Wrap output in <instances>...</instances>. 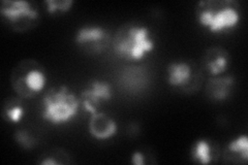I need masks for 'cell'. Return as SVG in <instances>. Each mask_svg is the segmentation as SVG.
<instances>
[{"instance_id": "8fae6325", "label": "cell", "mask_w": 248, "mask_h": 165, "mask_svg": "<svg viewBox=\"0 0 248 165\" xmlns=\"http://www.w3.org/2000/svg\"><path fill=\"white\" fill-rule=\"evenodd\" d=\"M220 148L215 140L200 138L190 149L191 159L201 164H211L220 157Z\"/></svg>"}, {"instance_id": "3957f363", "label": "cell", "mask_w": 248, "mask_h": 165, "mask_svg": "<svg viewBox=\"0 0 248 165\" xmlns=\"http://www.w3.org/2000/svg\"><path fill=\"white\" fill-rule=\"evenodd\" d=\"M42 118L54 125L72 121L79 113L81 99L67 86L54 87L45 93L42 99Z\"/></svg>"}, {"instance_id": "ac0fdd59", "label": "cell", "mask_w": 248, "mask_h": 165, "mask_svg": "<svg viewBox=\"0 0 248 165\" xmlns=\"http://www.w3.org/2000/svg\"><path fill=\"white\" fill-rule=\"evenodd\" d=\"M45 3L49 14H64L71 10L74 1L72 0H46Z\"/></svg>"}, {"instance_id": "5b68a950", "label": "cell", "mask_w": 248, "mask_h": 165, "mask_svg": "<svg viewBox=\"0 0 248 165\" xmlns=\"http://www.w3.org/2000/svg\"><path fill=\"white\" fill-rule=\"evenodd\" d=\"M2 20L15 32L23 33L40 23V9L35 2L26 0H3L0 4Z\"/></svg>"}, {"instance_id": "d6986e66", "label": "cell", "mask_w": 248, "mask_h": 165, "mask_svg": "<svg viewBox=\"0 0 248 165\" xmlns=\"http://www.w3.org/2000/svg\"><path fill=\"white\" fill-rule=\"evenodd\" d=\"M146 156L143 152L141 151H137L133 155H131V163H134L136 165H144L146 163Z\"/></svg>"}, {"instance_id": "6da1fadb", "label": "cell", "mask_w": 248, "mask_h": 165, "mask_svg": "<svg viewBox=\"0 0 248 165\" xmlns=\"http://www.w3.org/2000/svg\"><path fill=\"white\" fill-rule=\"evenodd\" d=\"M112 43L115 54L131 62L141 61L155 49V41L150 29L135 22L121 25Z\"/></svg>"}, {"instance_id": "2e32d148", "label": "cell", "mask_w": 248, "mask_h": 165, "mask_svg": "<svg viewBox=\"0 0 248 165\" xmlns=\"http://www.w3.org/2000/svg\"><path fill=\"white\" fill-rule=\"evenodd\" d=\"M38 164L42 165H57V164H69L72 163L71 156L62 149L55 148L43 153L37 160Z\"/></svg>"}, {"instance_id": "30bf717a", "label": "cell", "mask_w": 248, "mask_h": 165, "mask_svg": "<svg viewBox=\"0 0 248 165\" xmlns=\"http://www.w3.org/2000/svg\"><path fill=\"white\" fill-rule=\"evenodd\" d=\"M90 135L99 140L113 137L117 133L118 126L112 118L102 112L92 114L88 123Z\"/></svg>"}, {"instance_id": "7a4b0ae2", "label": "cell", "mask_w": 248, "mask_h": 165, "mask_svg": "<svg viewBox=\"0 0 248 165\" xmlns=\"http://www.w3.org/2000/svg\"><path fill=\"white\" fill-rule=\"evenodd\" d=\"M196 17L210 32H222L238 25L241 9L235 0H202L197 4Z\"/></svg>"}, {"instance_id": "52a82bcc", "label": "cell", "mask_w": 248, "mask_h": 165, "mask_svg": "<svg viewBox=\"0 0 248 165\" xmlns=\"http://www.w3.org/2000/svg\"><path fill=\"white\" fill-rule=\"evenodd\" d=\"M76 44L88 54L96 55L107 50L112 38L108 31L102 26H83L77 31Z\"/></svg>"}, {"instance_id": "9c48e42d", "label": "cell", "mask_w": 248, "mask_h": 165, "mask_svg": "<svg viewBox=\"0 0 248 165\" xmlns=\"http://www.w3.org/2000/svg\"><path fill=\"white\" fill-rule=\"evenodd\" d=\"M230 62V54L226 49L221 46H211L205 51L202 64L207 73L216 76L227 72Z\"/></svg>"}, {"instance_id": "277c9868", "label": "cell", "mask_w": 248, "mask_h": 165, "mask_svg": "<svg viewBox=\"0 0 248 165\" xmlns=\"http://www.w3.org/2000/svg\"><path fill=\"white\" fill-rule=\"evenodd\" d=\"M48 81L45 67L33 59L21 60L11 75V84L17 95L23 99H29L38 95Z\"/></svg>"}, {"instance_id": "8992f818", "label": "cell", "mask_w": 248, "mask_h": 165, "mask_svg": "<svg viewBox=\"0 0 248 165\" xmlns=\"http://www.w3.org/2000/svg\"><path fill=\"white\" fill-rule=\"evenodd\" d=\"M167 72L169 85L187 94L197 92L203 82L201 70L188 61L172 62Z\"/></svg>"}, {"instance_id": "4fadbf2b", "label": "cell", "mask_w": 248, "mask_h": 165, "mask_svg": "<svg viewBox=\"0 0 248 165\" xmlns=\"http://www.w3.org/2000/svg\"><path fill=\"white\" fill-rule=\"evenodd\" d=\"M223 161L232 164H245L248 161V138L245 135L232 139L223 151Z\"/></svg>"}, {"instance_id": "ba28073f", "label": "cell", "mask_w": 248, "mask_h": 165, "mask_svg": "<svg viewBox=\"0 0 248 165\" xmlns=\"http://www.w3.org/2000/svg\"><path fill=\"white\" fill-rule=\"evenodd\" d=\"M113 96L112 86L108 82L92 80L81 93V106L90 115L98 112L104 102L110 101Z\"/></svg>"}, {"instance_id": "7c38bea8", "label": "cell", "mask_w": 248, "mask_h": 165, "mask_svg": "<svg viewBox=\"0 0 248 165\" xmlns=\"http://www.w3.org/2000/svg\"><path fill=\"white\" fill-rule=\"evenodd\" d=\"M234 85L235 80L231 75L213 76L209 78L206 86L207 96L214 101L226 100L231 95Z\"/></svg>"}, {"instance_id": "5bb4252c", "label": "cell", "mask_w": 248, "mask_h": 165, "mask_svg": "<svg viewBox=\"0 0 248 165\" xmlns=\"http://www.w3.org/2000/svg\"><path fill=\"white\" fill-rule=\"evenodd\" d=\"M147 81H148V75L145 69L141 67H128L121 74V84L123 87L131 91L143 89Z\"/></svg>"}, {"instance_id": "9a60e30c", "label": "cell", "mask_w": 248, "mask_h": 165, "mask_svg": "<svg viewBox=\"0 0 248 165\" xmlns=\"http://www.w3.org/2000/svg\"><path fill=\"white\" fill-rule=\"evenodd\" d=\"M24 114L25 106L23 98L19 96H11L3 101L1 116L4 121L9 123H19Z\"/></svg>"}, {"instance_id": "e0dca14e", "label": "cell", "mask_w": 248, "mask_h": 165, "mask_svg": "<svg viewBox=\"0 0 248 165\" xmlns=\"http://www.w3.org/2000/svg\"><path fill=\"white\" fill-rule=\"evenodd\" d=\"M15 139L17 141V144L21 148L25 149V150H31V149H33L37 144V140L34 137V135H31V133L26 129H19L16 131Z\"/></svg>"}]
</instances>
